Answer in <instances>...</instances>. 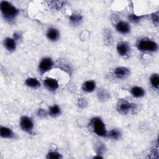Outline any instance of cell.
Segmentation results:
<instances>
[{
  "instance_id": "obj_1",
  "label": "cell",
  "mask_w": 159,
  "mask_h": 159,
  "mask_svg": "<svg viewBox=\"0 0 159 159\" xmlns=\"http://www.w3.org/2000/svg\"><path fill=\"white\" fill-rule=\"evenodd\" d=\"M0 8L4 19L9 22L13 21L19 13L18 9L6 1H1Z\"/></svg>"
},
{
  "instance_id": "obj_2",
  "label": "cell",
  "mask_w": 159,
  "mask_h": 159,
  "mask_svg": "<svg viewBox=\"0 0 159 159\" xmlns=\"http://www.w3.org/2000/svg\"><path fill=\"white\" fill-rule=\"evenodd\" d=\"M137 47L138 50L142 52H155L158 49V44L155 42L147 38L140 39L139 41Z\"/></svg>"
},
{
  "instance_id": "obj_3",
  "label": "cell",
  "mask_w": 159,
  "mask_h": 159,
  "mask_svg": "<svg viewBox=\"0 0 159 159\" xmlns=\"http://www.w3.org/2000/svg\"><path fill=\"white\" fill-rule=\"evenodd\" d=\"M90 125H91L93 132L100 137H106L107 130L106 126L102 119L99 117H96L91 120Z\"/></svg>"
},
{
  "instance_id": "obj_4",
  "label": "cell",
  "mask_w": 159,
  "mask_h": 159,
  "mask_svg": "<svg viewBox=\"0 0 159 159\" xmlns=\"http://www.w3.org/2000/svg\"><path fill=\"white\" fill-rule=\"evenodd\" d=\"M137 106L134 103L129 102L124 99L119 100L116 109L117 111L121 114H127L129 112L136 109Z\"/></svg>"
},
{
  "instance_id": "obj_5",
  "label": "cell",
  "mask_w": 159,
  "mask_h": 159,
  "mask_svg": "<svg viewBox=\"0 0 159 159\" xmlns=\"http://www.w3.org/2000/svg\"><path fill=\"white\" fill-rule=\"evenodd\" d=\"M20 126L22 130L29 134H32L34 129L33 120L30 117L24 116L20 118Z\"/></svg>"
},
{
  "instance_id": "obj_6",
  "label": "cell",
  "mask_w": 159,
  "mask_h": 159,
  "mask_svg": "<svg viewBox=\"0 0 159 159\" xmlns=\"http://www.w3.org/2000/svg\"><path fill=\"white\" fill-rule=\"evenodd\" d=\"M53 66V61L52 58L48 57L43 58L41 60L39 65V71L43 74L50 70Z\"/></svg>"
},
{
  "instance_id": "obj_7",
  "label": "cell",
  "mask_w": 159,
  "mask_h": 159,
  "mask_svg": "<svg viewBox=\"0 0 159 159\" xmlns=\"http://www.w3.org/2000/svg\"><path fill=\"white\" fill-rule=\"evenodd\" d=\"M115 76L120 80L126 78L130 74V70L129 68L124 66H119L116 68L114 71Z\"/></svg>"
},
{
  "instance_id": "obj_8",
  "label": "cell",
  "mask_w": 159,
  "mask_h": 159,
  "mask_svg": "<svg viewBox=\"0 0 159 159\" xmlns=\"http://www.w3.org/2000/svg\"><path fill=\"white\" fill-rule=\"evenodd\" d=\"M44 86L51 91H54L57 90L59 87V84L58 81L52 78H47L43 81Z\"/></svg>"
},
{
  "instance_id": "obj_9",
  "label": "cell",
  "mask_w": 159,
  "mask_h": 159,
  "mask_svg": "<svg viewBox=\"0 0 159 159\" xmlns=\"http://www.w3.org/2000/svg\"><path fill=\"white\" fill-rule=\"evenodd\" d=\"M117 51L119 55L122 57L126 56L130 51V47L125 42H120L117 45Z\"/></svg>"
},
{
  "instance_id": "obj_10",
  "label": "cell",
  "mask_w": 159,
  "mask_h": 159,
  "mask_svg": "<svg viewBox=\"0 0 159 159\" xmlns=\"http://www.w3.org/2000/svg\"><path fill=\"white\" fill-rule=\"evenodd\" d=\"M116 30L123 34H128L130 32V27L128 23L124 21H120L116 25Z\"/></svg>"
},
{
  "instance_id": "obj_11",
  "label": "cell",
  "mask_w": 159,
  "mask_h": 159,
  "mask_svg": "<svg viewBox=\"0 0 159 159\" xmlns=\"http://www.w3.org/2000/svg\"><path fill=\"white\" fill-rule=\"evenodd\" d=\"M47 37L48 40L55 42L58 40L60 37L59 31L55 28H50L47 32Z\"/></svg>"
},
{
  "instance_id": "obj_12",
  "label": "cell",
  "mask_w": 159,
  "mask_h": 159,
  "mask_svg": "<svg viewBox=\"0 0 159 159\" xmlns=\"http://www.w3.org/2000/svg\"><path fill=\"white\" fill-rule=\"evenodd\" d=\"M0 135L1 137L4 139H12L15 136L14 133L11 129L3 126L0 128Z\"/></svg>"
},
{
  "instance_id": "obj_13",
  "label": "cell",
  "mask_w": 159,
  "mask_h": 159,
  "mask_svg": "<svg viewBox=\"0 0 159 159\" xmlns=\"http://www.w3.org/2000/svg\"><path fill=\"white\" fill-rule=\"evenodd\" d=\"M4 45L6 48L10 52H12L16 50V41L14 39H11L9 37H7L4 39Z\"/></svg>"
},
{
  "instance_id": "obj_14",
  "label": "cell",
  "mask_w": 159,
  "mask_h": 159,
  "mask_svg": "<svg viewBox=\"0 0 159 159\" xmlns=\"http://www.w3.org/2000/svg\"><path fill=\"white\" fill-rule=\"evenodd\" d=\"M95 88L96 83L93 80H88L85 81L82 86L83 90L86 93L93 92L95 89Z\"/></svg>"
},
{
  "instance_id": "obj_15",
  "label": "cell",
  "mask_w": 159,
  "mask_h": 159,
  "mask_svg": "<svg viewBox=\"0 0 159 159\" xmlns=\"http://www.w3.org/2000/svg\"><path fill=\"white\" fill-rule=\"evenodd\" d=\"M70 23L73 25H78L83 20V16L75 12L69 17Z\"/></svg>"
},
{
  "instance_id": "obj_16",
  "label": "cell",
  "mask_w": 159,
  "mask_h": 159,
  "mask_svg": "<svg viewBox=\"0 0 159 159\" xmlns=\"http://www.w3.org/2000/svg\"><path fill=\"white\" fill-rule=\"evenodd\" d=\"M25 84L29 88L37 89L40 86V82L34 78H28L25 81Z\"/></svg>"
},
{
  "instance_id": "obj_17",
  "label": "cell",
  "mask_w": 159,
  "mask_h": 159,
  "mask_svg": "<svg viewBox=\"0 0 159 159\" xmlns=\"http://www.w3.org/2000/svg\"><path fill=\"white\" fill-rule=\"evenodd\" d=\"M132 95L135 98H140L145 95L144 89L140 86H134L130 90Z\"/></svg>"
},
{
  "instance_id": "obj_18",
  "label": "cell",
  "mask_w": 159,
  "mask_h": 159,
  "mask_svg": "<svg viewBox=\"0 0 159 159\" xmlns=\"http://www.w3.org/2000/svg\"><path fill=\"white\" fill-rule=\"evenodd\" d=\"M97 96L99 100L104 101L109 98L110 94L106 89H100L98 91Z\"/></svg>"
},
{
  "instance_id": "obj_19",
  "label": "cell",
  "mask_w": 159,
  "mask_h": 159,
  "mask_svg": "<svg viewBox=\"0 0 159 159\" xmlns=\"http://www.w3.org/2000/svg\"><path fill=\"white\" fill-rule=\"evenodd\" d=\"M61 114V109L60 107L57 105L55 104L53 106H52L49 107L48 111V114L52 117H57L59 116Z\"/></svg>"
},
{
  "instance_id": "obj_20",
  "label": "cell",
  "mask_w": 159,
  "mask_h": 159,
  "mask_svg": "<svg viewBox=\"0 0 159 159\" xmlns=\"http://www.w3.org/2000/svg\"><path fill=\"white\" fill-rule=\"evenodd\" d=\"M150 81L152 87L156 89L159 87V76L157 73H153L150 78Z\"/></svg>"
},
{
  "instance_id": "obj_21",
  "label": "cell",
  "mask_w": 159,
  "mask_h": 159,
  "mask_svg": "<svg viewBox=\"0 0 159 159\" xmlns=\"http://www.w3.org/2000/svg\"><path fill=\"white\" fill-rule=\"evenodd\" d=\"M107 136L111 139L117 140L120 138L121 133L119 130L114 129L109 132V133L107 134Z\"/></svg>"
},
{
  "instance_id": "obj_22",
  "label": "cell",
  "mask_w": 159,
  "mask_h": 159,
  "mask_svg": "<svg viewBox=\"0 0 159 159\" xmlns=\"http://www.w3.org/2000/svg\"><path fill=\"white\" fill-rule=\"evenodd\" d=\"M52 8L55 9H60L64 4H65V1H48L47 2Z\"/></svg>"
},
{
  "instance_id": "obj_23",
  "label": "cell",
  "mask_w": 159,
  "mask_h": 159,
  "mask_svg": "<svg viewBox=\"0 0 159 159\" xmlns=\"http://www.w3.org/2000/svg\"><path fill=\"white\" fill-rule=\"evenodd\" d=\"M46 158L48 159H60V158H62V156L58 152L52 151L47 153Z\"/></svg>"
},
{
  "instance_id": "obj_24",
  "label": "cell",
  "mask_w": 159,
  "mask_h": 159,
  "mask_svg": "<svg viewBox=\"0 0 159 159\" xmlns=\"http://www.w3.org/2000/svg\"><path fill=\"white\" fill-rule=\"evenodd\" d=\"M142 17H143V16H137L135 14H131L128 16L129 20L131 22L135 23V24L139 22Z\"/></svg>"
},
{
  "instance_id": "obj_25",
  "label": "cell",
  "mask_w": 159,
  "mask_h": 159,
  "mask_svg": "<svg viewBox=\"0 0 159 159\" xmlns=\"http://www.w3.org/2000/svg\"><path fill=\"white\" fill-rule=\"evenodd\" d=\"M152 20L155 25L158 26L159 23V13L158 11L155 12L152 14Z\"/></svg>"
},
{
  "instance_id": "obj_26",
  "label": "cell",
  "mask_w": 159,
  "mask_h": 159,
  "mask_svg": "<svg viewBox=\"0 0 159 159\" xmlns=\"http://www.w3.org/2000/svg\"><path fill=\"white\" fill-rule=\"evenodd\" d=\"M105 146L103 143H99L96 147V153L101 155L104 152H105Z\"/></svg>"
},
{
  "instance_id": "obj_27",
  "label": "cell",
  "mask_w": 159,
  "mask_h": 159,
  "mask_svg": "<svg viewBox=\"0 0 159 159\" xmlns=\"http://www.w3.org/2000/svg\"><path fill=\"white\" fill-rule=\"evenodd\" d=\"M78 106H79L80 107H81V108H84V107H85L87 105V102H86V101L85 100V99H84V98H80V99H79V100H78Z\"/></svg>"
},
{
  "instance_id": "obj_28",
  "label": "cell",
  "mask_w": 159,
  "mask_h": 159,
  "mask_svg": "<svg viewBox=\"0 0 159 159\" xmlns=\"http://www.w3.org/2000/svg\"><path fill=\"white\" fill-rule=\"evenodd\" d=\"M37 114V116H40V117L46 116L47 114V112H46L44 109H39L38 110Z\"/></svg>"
},
{
  "instance_id": "obj_29",
  "label": "cell",
  "mask_w": 159,
  "mask_h": 159,
  "mask_svg": "<svg viewBox=\"0 0 159 159\" xmlns=\"http://www.w3.org/2000/svg\"><path fill=\"white\" fill-rule=\"evenodd\" d=\"M20 37H21V35L18 32H15L14 34V39L15 40V41L19 40L20 39Z\"/></svg>"
}]
</instances>
